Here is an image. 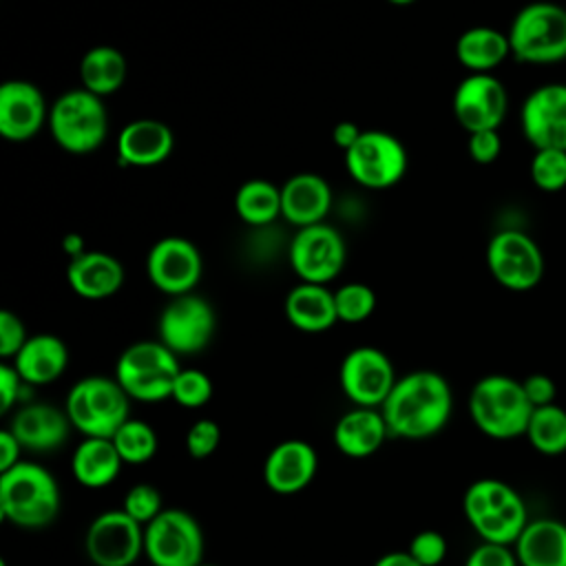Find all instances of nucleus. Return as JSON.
<instances>
[{"label": "nucleus", "instance_id": "obj_33", "mask_svg": "<svg viewBox=\"0 0 566 566\" xmlns=\"http://www.w3.org/2000/svg\"><path fill=\"white\" fill-rule=\"evenodd\" d=\"M531 447L544 455H559L566 451V409L557 402L535 407L524 433Z\"/></svg>", "mask_w": 566, "mask_h": 566}, {"label": "nucleus", "instance_id": "obj_51", "mask_svg": "<svg viewBox=\"0 0 566 566\" xmlns=\"http://www.w3.org/2000/svg\"><path fill=\"white\" fill-rule=\"evenodd\" d=\"M199 566H219V564H208V562H203V564H199Z\"/></svg>", "mask_w": 566, "mask_h": 566}, {"label": "nucleus", "instance_id": "obj_32", "mask_svg": "<svg viewBox=\"0 0 566 566\" xmlns=\"http://www.w3.org/2000/svg\"><path fill=\"white\" fill-rule=\"evenodd\" d=\"M239 219L252 228H263L281 217V188L268 179H248L234 195Z\"/></svg>", "mask_w": 566, "mask_h": 566}, {"label": "nucleus", "instance_id": "obj_40", "mask_svg": "<svg viewBox=\"0 0 566 566\" xmlns=\"http://www.w3.org/2000/svg\"><path fill=\"white\" fill-rule=\"evenodd\" d=\"M407 553L420 564V566H440L447 557V539L438 531H418L409 546Z\"/></svg>", "mask_w": 566, "mask_h": 566}, {"label": "nucleus", "instance_id": "obj_52", "mask_svg": "<svg viewBox=\"0 0 566 566\" xmlns=\"http://www.w3.org/2000/svg\"><path fill=\"white\" fill-rule=\"evenodd\" d=\"M0 566H7V564H4V562H2V564H0Z\"/></svg>", "mask_w": 566, "mask_h": 566}, {"label": "nucleus", "instance_id": "obj_22", "mask_svg": "<svg viewBox=\"0 0 566 566\" xmlns=\"http://www.w3.org/2000/svg\"><path fill=\"white\" fill-rule=\"evenodd\" d=\"M126 272L117 256L102 250H86L69 261L66 281L71 290L88 301H102L119 292Z\"/></svg>", "mask_w": 566, "mask_h": 566}, {"label": "nucleus", "instance_id": "obj_14", "mask_svg": "<svg viewBox=\"0 0 566 566\" xmlns=\"http://www.w3.org/2000/svg\"><path fill=\"white\" fill-rule=\"evenodd\" d=\"M84 551L95 566H133L144 553V526L124 509L102 511L86 528Z\"/></svg>", "mask_w": 566, "mask_h": 566}, {"label": "nucleus", "instance_id": "obj_44", "mask_svg": "<svg viewBox=\"0 0 566 566\" xmlns=\"http://www.w3.org/2000/svg\"><path fill=\"white\" fill-rule=\"evenodd\" d=\"M24 380L18 374V369L13 367V363H2L0 365V411L7 413L11 411L20 398H22V389H24Z\"/></svg>", "mask_w": 566, "mask_h": 566}, {"label": "nucleus", "instance_id": "obj_34", "mask_svg": "<svg viewBox=\"0 0 566 566\" xmlns=\"http://www.w3.org/2000/svg\"><path fill=\"white\" fill-rule=\"evenodd\" d=\"M119 458L124 464H146L155 458L159 449V438L155 429L139 418H128L113 436H111Z\"/></svg>", "mask_w": 566, "mask_h": 566}, {"label": "nucleus", "instance_id": "obj_45", "mask_svg": "<svg viewBox=\"0 0 566 566\" xmlns=\"http://www.w3.org/2000/svg\"><path fill=\"white\" fill-rule=\"evenodd\" d=\"M522 387H524V394L528 398V402L535 407H546V405H553L555 402V396H557V385L551 376L546 374H531L522 380Z\"/></svg>", "mask_w": 566, "mask_h": 566}, {"label": "nucleus", "instance_id": "obj_26", "mask_svg": "<svg viewBox=\"0 0 566 566\" xmlns=\"http://www.w3.org/2000/svg\"><path fill=\"white\" fill-rule=\"evenodd\" d=\"M285 316L292 327L307 334H321L338 323L334 292L321 283L301 281L294 285L283 303Z\"/></svg>", "mask_w": 566, "mask_h": 566}, {"label": "nucleus", "instance_id": "obj_38", "mask_svg": "<svg viewBox=\"0 0 566 566\" xmlns=\"http://www.w3.org/2000/svg\"><path fill=\"white\" fill-rule=\"evenodd\" d=\"M122 509L142 526L150 524L161 511H164V500L157 486L153 484H135L128 489L124 495Z\"/></svg>", "mask_w": 566, "mask_h": 566}, {"label": "nucleus", "instance_id": "obj_28", "mask_svg": "<svg viewBox=\"0 0 566 566\" xmlns=\"http://www.w3.org/2000/svg\"><path fill=\"white\" fill-rule=\"evenodd\" d=\"M27 385H49L57 380L69 365V349L53 334L29 336L11 360Z\"/></svg>", "mask_w": 566, "mask_h": 566}, {"label": "nucleus", "instance_id": "obj_2", "mask_svg": "<svg viewBox=\"0 0 566 566\" xmlns=\"http://www.w3.org/2000/svg\"><path fill=\"white\" fill-rule=\"evenodd\" d=\"M60 513V486L42 464L20 460L0 471V515L4 522L38 531L49 526Z\"/></svg>", "mask_w": 566, "mask_h": 566}, {"label": "nucleus", "instance_id": "obj_12", "mask_svg": "<svg viewBox=\"0 0 566 566\" xmlns=\"http://www.w3.org/2000/svg\"><path fill=\"white\" fill-rule=\"evenodd\" d=\"M486 268L511 292H528L544 276V254L522 230H500L489 239Z\"/></svg>", "mask_w": 566, "mask_h": 566}, {"label": "nucleus", "instance_id": "obj_15", "mask_svg": "<svg viewBox=\"0 0 566 566\" xmlns=\"http://www.w3.org/2000/svg\"><path fill=\"white\" fill-rule=\"evenodd\" d=\"M290 265L305 283H329L345 265V241L325 221L298 228L290 243Z\"/></svg>", "mask_w": 566, "mask_h": 566}, {"label": "nucleus", "instance_id": "obj_49", "mask_svg": "<svg viewBox=\"0 0 566 566\" xmlns=\"http://www.w3.org/2000/svg\"><path fill=\"white\" fill-rule=\"evenodd\" d=\"M64 252L66 254H71V259L73 256H77V254H82V252H86V248H84V241L77 237V234H69V237H64Z\"/></svg>", "mask_w": 566, "mask_h": 566}, {"label": "nucleus", "instance_id": "obj_47", "mask_svg": "<svg viewBox=\"0 0 566 566\" xmlns=\"http://www.w3.org/2000/svg\"><path fill=\"white\" fill-rule=\"evenodd\" d=\"M360 133H363V130H360L354 122L343 119V122H338V124L334 126L332 139H334V144L345 153V150H349V148L356 144V139L360 137Z\"/></svg>", "mask_w": 566, "mask_h": 566}, {"label": "nucleus", "instance_id": "obj_18", "mask_svg": "<svg viewBox=\"0 0 566 566\" xmlns=\"http://www.w3.org/2000/svg\"><path fill=\"white\" fill-rule=\"evenodd\" d=\"M520 126L535 150H566V84H544L531 91L520 111Z\"/></svg>", "mask_w": 566, "mask_h": 566}, {"label": "nucleus", "instance_id": "obj_39", "mask_svg": "<svg viewBox=\"0 0 566 566\" xmlns=\"http://www.w3.org/2000/svg\"><path fill=\"white\" fill-rule=\"evenodd\" d=\"M221 442V429L210 418H199L186 431V451L192 460H206L217 451Z\"/></svg>", "mask_w": 566, "mask_h": 566}, {"label": "nucleus", "instance_id": "obj_24", "mask_svg": "<svg viewBox=\"0 0 566 566\" xmlns=\"http://www.w3.org/2000/svg\"><path fill=\"white\" fill-rule=\"evenodd\" d=\"M332 206L329 184L314 172H298L281 186V217L296 228L321 223Z\"/></svg>", "mask_w": 566, "mask_h": 566}, {"label": "nucleus", "instance_id": "obj_5", "mask_svg": "<svg viewBox=\"0 0 566 566\" xmlns=\"http://www.w3.org/2000/svg\"><path fill=\"white\" fill-rule=\"evenodd\" d=\"M506 35L517 62L559 64L566 60V7L546 0L528 2L511 20Z\"/></svg>", "mask_w": 566, "mask_h": 566}, {"label": "nucleus", "instance_id": "obj_7", "mask_svg": "<svg viewBox=\"0 0 566 566\" xmlns=\"http://www.w3.org/2000/svg\"><path fill=\"white\" fill-rule=\"evenodd\" d=\"M179 371V356L161 340H139L119 354L115 380L130 400L159 402L172 396Z\"/></svg>", "mask_w": 566, "mask_h": 566}, {"label": "nucleus", "instance_id": "obj_23", "mask_svg": "<svg viewBox=\"0 0 566 566\" xmlns=\"http://www.w3.org/2000/svg\"><path fill=\"white\" fill-rule=\"evenodd\" d=\"M175 146L172 130L153 117L128 122L117 135V157L126 166H157Z\"/></svg>", "mask_w": 566, "mask_h": 566}, {"label": "nucleus", "instance_id": "obj_16", "mask_svg": "<svg viewBox=\"0 0 566 566\" xmlns=\"http://www.w3.org/2000/svg\"><path fill=\"white\" fill-rule=\"evenodd\" d=\"M453 115L467 133L497 130L509 111V93L491 73H469L453 93Z\"/></svg>", "mask_w": 566, "mask_h": 566}, {"label": "nucleus", "instance_id": "obj_31", "mask_svg": "<svg viewBox=\"0 0 566 566\" xmlns=\"http://www.w3.org/2000/svg\"><path fill=\"white\" fill-rule=\"evenodd\" d=\"M126 73H128V62L124 53L108 44H97L88 49L80 62L82 88L99 97H106L119 91L126 82Z\"/></svg>", "mask_w": 566, "mask_h": 566}, {"label": "nucleus", "instance_id": "obj_6", "mask_svg": "<svg viewBox=\"0 0 566 566\" xmlns=\"http://www.w3.org/2000/svg\"><path fill=\"white\" fill-rule=\"evenodd\" d=\"M64 411L84 438H111L130 418V398L115 376H86L66 394Z\"/></svg>", "mask_w": 566, "mask_h": 566}, {"label": "nucleus", "instance_id": "obj_25", "mask_svg": "<svg viewBox=\"0 0 566 566\" xmlns=\"http://www.w3.org/2000/svg\"><path fill=\"white\" fill-rule=\"evenodd\" d=\"M389 438L387 422L380 409L354 407L334 424V444L347 458H367L376 453Z\"/></svg>", "mask_w": 566, "mask_h": 566}, {"label": "nucleus", "instance_id": "obj_30", "mask_svg": "<svg viewBox=\"0 0 566 566\" xmlns=\"http://www.w3.org/2000/svg\"><path fill=\"white\" fill-rule=\"evenodd\" d=\"M509 55V35L493 27H471L455 42V57L471 73H491Z\"/></svg>", "mask_w": 566, "mask_h": 566}, {"label": "nucleus", "instance_id": "obj_35", "mask_svg": "<svg viewBox=\"0 0 566 566\" xmlns=\"http://www.w3.org/2000/svg\"><path fill=\"white\" fill-rule=\"evenodd\" d=\"M531 181L542 192H559L566 188V150L542 148L531 157Z\"/></svg>", "mask_w": 566, "mask_h": 566}, {"label": "nucleus", "instance_id": "obj_10", "mask_svg": "<svg viewBox=\"0 0 566 566\" xmlns=\"http://www.w3.org/2000/svg\"><path fill=\"white\" fill-rule=\"evenodd\" d=\"M409 166L407 150L398 137L387 130H363L356 144L345 150L349 177L371 190L396 186Z\"/></svg>", "mask_w": 566, "mask_h": 566}, {"label": "nucleus", "instance_id": "obj_48", "mask_svg": "<svg viewBox=\"0 0 566 566\" xmlns=\"http://www.w3.org/2000/svg\"><path fill=\"white\" fill-rule=\"evenodd\" d=\"M374 566H420L407 551H389L380 555Z\"/></svg>", "mask_w": 566, "mask_h": 566}, {"label": "nucleus", "instance_id": "obj_11", "mask_svg": "<svg viewBox=\"0 0 566 566\" xmlns=\"http://www.w3.org/2000/svg\"><path fill=\"white\" fill-rule=\"evenodd\" d=\"M217 329V314L212 305L195 294L170 296L159 314V340L177 356H192L208 347Z\"/></svg>", "mask_w": 566, "mask_h": 566}, {"label": "nucleus", "instance_id": "obj_50", "mask_svg": "<svg viewBox=\"0 0 566 566\" xmlns=\"http://www.w3.org/2000/svg\"><path fill=\"white\" fill-rule=\"evenodd\" d=\"M387 2H391V4H411L413 0H387Z\"/></svg>", "mask_w": 566, "mask_h": 566}, {"label": "nucleus", "instance_id": "obj_36", "mask_svg": "<svg viewBox=\"0 0 566 566\" xmlns=\"http://www.w3.org/2000/svg\"><path fill=\"white\" fill-rule=\"evenodd\" d=\"M336 314L343 323H363L376 310V292L367 283H345L334 292Z\"/></svg>", "mask_w": 566, "mask_h": 566}, {"label": "nucleus", "instance_id": "obj_20", "mask_svg": "<svg viewBox=\"0 0 566 566\" xmlns=\"http://www.w3.org/2000/svg\"><path fill=\"white\" fill-rule=\"evenodd\" d=\"M318 471V455L305 440H283L270 449L263 462V482L279 495L303 491Z\"/></svg>", "mask_w": 566, "mask_h": 566}, {"label": "nucleus", "instance_id": "obj_29", "mask_svg": "<svg viewBox=\"0 0 566 566\" xmlns=\"http://www.w3.org/2000/svg\"><path fill=\"white\" fill-rule=\"evenodd\" d=\"M124 462L111 438H84L71 458L73 478L86 489H104L113 484Z\"/></svg>", "mask_w": 566, "mask_h": 566}, {"label": "nucleus", "instance_id": "obj_41", "mask_svg": "<svg viewBox=\"0 0 566 566\" xmlns=\"http://www.w3.org/2000/svg\"><path fill=\"white\" fill-rule=\"evenodd\" d=\"M27 329L20 316H15L9 310L0 312V356L4 360H13L15 354L27 343Z\"/></svg>", "mask_w": 566, "mask_h": 566}, {"label": "nucleus", "instance_id": "obj_27", "mask_svg": "<svg viewBox=\"0 0 566 566\" xmlns=\"http://www.w3.org/2000/svg\"><path fill=\"white\" fill-rule=\"evenodd\" d=\"M513 551L520 566H566V524L553 517L528 520Z\"/></svg>", "mask_w": 566, "mask_h": 566}, {"label": "nucleus", "instance_id": "obj_9", "mask_svg": "<svg viewBox=\"0 0 566 566\" xmlns=\"http://www.w3.org/2000/svg\"><path fill=\"white\" fill-rule=\"evenodd\" d=\"M144 555L153 566L203 564V531L184 509H164L144 526Z\"/></svg>", "mask_w": 566, "mask_h": 566}, {"label": "nucleus", "instance_id": "obj_8", "mask_svg": "<svg viewBox=\"0 0 566 566\" xmlns=\"http://www.w3.org/2000/svg\"><path fill=\"white\" fill-rule=\"evenodd\" d=\"M46 124L62 150L86 155L97 150L106 139L108 111L99 95L86 88H73L53 102Z\"/></svg>", "mask_w": 566, "mask_h": 566}, {"label": "nucleus", "instance_id": "obj_13", "mask_svg": "<svg viewBox=\"0 0 566 566\" xmlns=\"http://www.w3.org/2000/svg\"><path fill=\"white\" fill-rule=\"evenodd\" d=\"M340 389L354 407L380 409L396 385L394 363L371 345L354 347L345 354L338 371Z\"/></svg>", "mask_w": 566, "mask_h": 566}, {"label": "nucleus", "instance_id": "obj_4", "mask_svg": "<svg viewBox=\"0 0 566 566\" xmlns=\"http://www.w3.org/2000/svg\"><path fill=\"white\" fill-rule=\"evenodd\" d=\"M533 405L528 402L522 380L504 374L480 378L469 394V416L489 438L511 440L526 433Z\"/></svg>", "mask_w": 566, "mask_h": 566}, {"label": "nucleus", "instance_id": "obj_42", "mask_svg": "<svg viewBox=\"0 0 566 566\" xmlns=\"http://www.w3.org/2000/svg\"><path fill=\"white\" fill-rule=\"evenodd\" d=\"M464 566H520V562L511 546L482 542L469 553Z\"/></svg>", "mask_w": 566, "mask_h": 566}, {"label": "nucleus", "instance_id": "obj_37", "mask_svg": "<svg viewBox=\"0 0 566 566\" xmlns=\"http://www.w3.org/2000/svg\"><path fill=\"white\" fill-rule=\"evenodd\" d=\"M212 394H214V385L206 371L192 369V367H188V369L181 367L170 398L177 405H181L184 409H199L210 402Z\"/></svg>", "mask_w": 566, "mask_h": 566}, {"label": "nucleus", "instance_id": "obj_1", "mask_svg": "<svg viewBox=\"0 0 566 566\" xmlns=\"http://www.w3.org/2000/svg\"><path fill=\"white\" fill-rule=\"evenodd\" d=\"M380 411L391 438L424 440L447 427L453 394L442 374L416 369L396 380Z\"/></svg>", "mask_w": 566, "mask_h": 566}, {"label": "nucleus", "instance_id": "obj_19", "mask_svg": "<svg viewBox=\"0 0 566 566\" xmlns=\"http://www.w3.org/2000/svg\"><path fill=\"white\" fill-rule=\"evenodd\" d=\"M49 122L42 91L29 80H7L0 86V135L9 142L35 137Z\"/></svg>", "mask_w": 566, "mask_h": 566}, {"label": "nucleus", "instance_id": "obj_43", "mask_svg": "<svg viewBox=\"0 0 566 566\" xmlns=\"http://www.w3.org/2000/svg\"><path fill=\"white\" fill-rule=\"evenodd\" d=\"M467 150L475 164H493L502 153V137L497 130L469 133Z\"/></svg>", "mask_w": 566, "mask_h": 566}, {"label": "nucleus", "instance_id": "obj_17", "mask_svg": "<svg viewBox=\"0 0 566 566\" xmlns=\"http://www.w3.org/2000/svg\"><path fill=\"white\" fill-rule=\"evenodd\" d=\"M146 272L159 292L168 296L188 294L195 290L203 272L201 252L184 237H164L150 248L146 256Z\"/></svg>", "mask_w": 566, "mask_h": 566}, {"label": "nucleus", "instance_id": "obj_3", "mask_svg": "<svg viewBox=\"0 0 566 566\" xmlns=\"http://www.w3.org/2000/svg\"><path fill=\"white\" fill-rule=\"evenodd\" d=\"M462 511L482 542L513 546L528 524L522 495L497 478H480L469 484Z\"/></svg>", "mask_w": 566, "mask_h": 566}, {"label": "nucleus", "instance_id": "obj_46", "mask_svg": "<svg viewBox=\"0 0 566 566\" xmlns=\"http://www.w3.org/2000/svg\"><path fill=\"white\" fill-rule=\"evenodd\" d=\"M22 444L20 440L11 433V429H2L0 431V471H7L11 467H15L22 458Z\"/></svg>", "mask_w": 566, "mask_h": 566}, {"label": "nucleus", "instance_id": "obj_21", "mask_svg": "<svg viewBox=\"0 0 566 566\" xmlns=\"http://www.w3.org/2000/svg\"><path fill=\"white\" fill-rule=\"evenodd\" d=\"M9 429L20 440L22 449L42 453L60 449L66 442L73 424L64 409L49 402H29L13 413Z\"/></svg>", "mask_w": 566, "mask_h": 566}]
</instances>
